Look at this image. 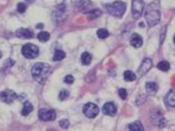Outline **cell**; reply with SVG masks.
<instances>
[{
    "instance_id": "6da1fadb",
    "label": "cell",
    "mask_w": 175,
    "mask_h": 131,
    "mask_svg": "<svg viewBox=\"0 0 175 131\" xmlns=\"http://www.w3.org/2000/svg\"><path fill=\"white\" fill-rule=\"evenodd\" d=\"M51 70H53V68H51L50 65L39 62L33 65V67L31 68V74L37 82L43 83L51 73Z\"/></svg>"
},
{
    "instance_id": "7a4b0ae2",
    "label": "cell",
    "mask_w": 175,
    "mask_h": 131,
    "mask_svg": "<svg viewBox=\"0 0 175 131\" xmlns=\"http://www.w3.org/2000/svg\"><path fill=\"white\" fill-rule=\"evenodd\" d=\"M158 2L156 1L155 3H152L149 5V7H147L146 11H145V19L146 22L150 27L155 26L157 23L160 21V11H159V6H158Z\"/></svg>"
},
{
    "instance_id": "3957f363",
    "label": "cell",
    "mask_w": 175,
    "mask_h": 131,
    "mask_svg": "<svg viewBox=\"0 0 175 131\" xmlns=\"http://www.w3.org/2000/svg\"><path fill=\"white\" fill-rule=\"evenodd\" d=\"M107 12L115 17H122L126 11V4L122 1H115L114 3L105 5Z\"/></svg>"
},
{
    "instance_id": "277c9868",
    "label": "cell",
    "mask_w": 175,
    "mask_h": 131,
    "mask_svg": "<svg viewBox=\"0 0 175 131\" xmlns=\"http://www.w3.org/2000/svg\"><path fill=\"white\" fill-rule=\"evenodd\" d=\"M22 55L27 59H34L37 57V55L39 53L38 47L37 45L31 44V43H27L25 44L21 49Z\"/></svg>"
},
{
    "instance_id": "5b68a950",
    "label": "cell",
    "mask_w": 175,
    "mask_h": 131,
    "mask_svg": "<svg viewBox=\"0 0 175 131\" xmlns=\"http://www.w3.org/2000/svg\"><path fill=\"white\" fill-rule=\"evenodd\" d=\"M144 11V2L143 0H133L132 1V14L133 18H140Z\"/></svg>"
},
{
    "instance_id": "8992f818",
    "label": "cell",
    "mask_w": 175,
    "mask_h": 131,
    "mask_svg": "<svg viewBox=\"0 0 175 131\" xmlns=\"http://www.w3.org/2000/svg\"><path fill=\"white\" fill-rule=\"evenodd\" d=\"M16 97H17L16 93L11 89H5L0 92V100L4 103H7V104L12 103L16 99Z\"/></svg>"
},
{
    "instance_id": "52a82bcc",
    "label": "cell",
    "mask_w": 175,
    "mask_h": 131,
    "mask_svg": "<svg viewBox=\"0 0 175 131\" xmlns=\"http://www.w3.org/2000/svg\"><path fill=\"white\" fill-rule=\"evenodd\" d=\"M83 112L87 117L95 118L99 114V107L94 103H87L83 108Z\"/></svg>"
},
{
    "instance_id": "ba28073f",
    "label": "cell",
    "mask_w": 175,
    "mask_h": 131,
    "mask_svg": "<svg viewBox=\"0 0 175 131\" xmlns=\"http://www.w3.org/2000/svg\"><path fill=\"white\" fill-rule=\"evenodd\" d=\"M38 117L42 121H53L55 119V111L51 109H40L38 111Z\"/></svg>"
},
{
    "instance_id": "9c48e42d",
    "label": "cell",
    "mask_w": 175,
    "mask_h": 131,
    "mask_svg": "<svg viewBox=\"0 0 175 131\" xmlns=\"http://www.w3.org/2000/svg\"><path fill=\"white\" fill-rule=\"evenodd\" d=\"M152 60L150 58H146L143 60V62L141 64V66L138 69V74L139 76H143L144 74H146L149 70L152 68Z\"/></svg>"
},
{
    "instance_id": "30bf717a",
    "label": "cell",
    "mask_w": 175,
    "mask_h": 131,
    "mask_svg": "<svg viewBox=\"0 0 175 131\" xmlns=\"http://www.w3.org/2000/svg\"><path fill=\"white\" fill-rule=\"evenodd\" d=\"M103 112L109 116H115L117 113V106L114 102H108L103 106Z\"/></svg>"
},
{
    "instance_id": "8fae6325",
    "label": "cell",
    "mask_w": 175,
    "mask_h": 131,
    "mask_svg": "<svg viewBox=\"0 0 175 131\" xmlns=\"http://www.w3.org/2000/svg\"><path fill=\"white\" fill-rule=\"evenodd\" d=\"M15 36L18 37V38L28 39V38H31L33 36V33L26 28H20V29L17 30L16 32H15Z\"/></svg>"
},
{
    "instance_id": "7c38bea8",
    "label": "cell",
    "mask_w": 175,
    "mask_h": 131,
    "mask_svg": "<svg viewBox=\"0 0 175 131\" xmlns=\"http://www.w3.org/2000/svg\"><path fill=\"white\" fill-rule=\"evenodd\" d=\"M166 105L169 107H175V89L170 90L164 98Z\"/></svg>"
},
{
    "instance_id": "4fadbf2b",
    "label": "cell",
    "mask_w": 175,
    "mask_h": 131,
    "mask_svg": "<svg viewBox=\"0 0 175 131\" xmlns=\"http://www.w3.org/2000/svg\"><path fill=\"white\" fill-rule=\"evenodd\" d=\"M130 43H131L132 46H133V47H135V48L141 47V46H142V44H143L142 37H141L139 34H137V33L133 34V35H132V37H131V40H130Z\"/></svg>"
},
{
    "instance_id": "5bb4252c",
    "label": "cell",
    "mask_w": 175,
    "mask_h": 131,
    "mask_svg": "<svg viewBox=\"0 0 175 131\" xmlns=\"http://www.w3.org/2000/svg\"><path fill=\"white\" fill-rule=\"evenodd\" d=\"M65 10V5H59V6H58V8H56V10L54 12V14H53V18L55 17V19H54V21L58 22L59 21V17H60L61 21H63V20H64Z\"/></svg>"
},
{
    "instance_id": "9a60e30c",
    "label": "cell",
    "mask_w": 175,
    "mask_h": 131,
    "mask_svg": "<svg viewBox=\"0 0 175 131\" xmlns=\"http://www.w3.org/2000/svg\"><path fill=\"white\" fill-rule=\"evenodd\" d=\"M158 90V85L155 82H147L146 83V91L148 94L154 95Z\"/></svg>"
},
{
    "instance_id": "2e32d148",
    "label": "cell",
    "mask_w": 175,
    "mask_h": 131,
    "mask_svg": "<svg viewBox=\"0 0 175 131\" xmlns=\"http://www.w3.org/2000/svg\"><path fill=\"white\" fill-rule=\"evenodd\" d=\"M33 110V106L32 104L26 101L24 104H23V107H22V110H21V114L23 115V116H27L28 114H30L32 112Z\"/></svg>"
},
{
    "instance_id": "e0dca14e",
    "label": "cell",
    "mask_w": 175,
    "mask_h": 131,
    "mask_svg": "<svg viewBox=\"0 0 175 131\" xmlns=\"http://www.w3.org/2000/svg\"><path fill=\"white\" fill-rule=\"evenodd\" d=\"M128 129L131 130V131H143L144 127H143V125L141 124L140 121H136V122H133V123L129 124Z\"/></svg>"
},
{
    "instance_id": "ac0fdd59",
    "label": "cell",
    "mask_w": 175,
    "mask_h": 131,
    "mask_svg": "<svg viewBox=\"0 0 175 131\" xmlns=\"http://www.w3.org/2000/svg\"><path fill=\"white\" fill-rule=\"evenodd\" d=\"M124 79L126 81H134V80H136V74L134 73L131 70H127L124 73Z\"/></svg>"
},
{
    "instance_id": "d6986e66",
    "label": "cell",
    "mask_w": 175,
    "mask_h": 131,
    "mask_svg": "<svg viewBox=\"0 0 175 131\" xmlns=\"http://www.w3.org/2000/svg\"><path fill=\"white\" fill-rule=\"evenodd\" d=\"M101 15H102V11L100 9H94V10H92V11L88 12V18L95 19V18L100 17Z\"/></svg>"
},
{
    "instance_id": "ffe728a7",
    "label": "cell",
    "mask_w": 175,
    "mask_h": 131,
    "mask_svg": "<svg viewBox=\"0 0 175 131\" xmlns=\"http://www.w3.org/2000/svg\"><path fill=\"white\" fill-rule=\"evenodd\" d=\"M49 37H50V35L48 32H45V31H42V32H39L38 35H37V38L40 42H46V41H48L49 40Z\"/></svg>"
},
{
    "instance_id": "44dd1931",
    "label": "cell",
    "mask_w": 175,
    "mask_h": 131,
    "mask_svg": "<svg viewBox=\"0 0 175 131\" xmlns=\"http://www.w3.org/2000/svg\"><path fill=\"white\" fill-rule=\"evenodd\" d=\"M81 59H82V63H83L84 65H89L92 62V55L88 52H85V53H83V55H82Z\"/></svg>"
},
{
    "instance_id": "7402d4cb",
    "label": "cell",
    "mask_w": 175,
    "mask_h": 131,
    "mask_svg": "<svg viewBox=\"0 0 175 131\" xmlns=\"http://www.w3.org/2000/svg\"><path fill=\"white\" fill-rule=\"evenodd\" d=\"M65 57V53L63 50H55L54 55V61H60Z\"/></svg>"
},
{
    "instance_id": "603a6c76",
    "label": "cell",
    "mask_w": 175,
    "mask_h": 131,
    "mask_svg": "<svg viewBox=\"0 0 175 131\" xmlns=\"http://www.w3.org/2000/svg\"><path fill=\"white\" fill-rule=\"evenodd\" d=\"M157 68L160 69L161 71H168L169 68H170V64H169L167 61H160L157 65Z\"/></svg>"
},
{
    "instance_id": "cb8c5ba5",
    "label": "cell",
    "mask_w": 175,
    "mask_h": 131,
    "mask_svg": "<svg viewBox=\"0 0 175 131\" xmlns=\"http://www.w3.org/2000/svg\"><path fill=\"white\" fill-rule=\"evenodd\" d=\"M97 35L100 39H105L109 36V32H108V30L106 29H99L97 32Z\"/></svg>"
},
{
    "instance_id": "d4e9b609",
    "label": "cell",
    "mask_w": 175,
    "mask_h": 131,
    "mask_svg": "<svg viewBox=\"0 0 175 131\" xmlns=\"http://www.w3.org/2000/svg\"><path fill=\"white\" fill-rule=\"evenodd\" d=\"M59 125L61 128H65V129H68L70 127V122L68 119H64V120H60L59 121Z\"/></svg>"
},
{
    "instance_id": "484cf974",
    "label": "cell",
    "mask_w": 175,
    "mask_h": 131,
    "mask_svg": "<svg viewBox=\"0 0 175 131\" xmlns=\"http://www.w3.org/2000/svg\"><path fill=\"white\" fill-rule=\"evenodd\" d=\"M69 91H66V90H64V91H60L59 95V100H65L66 98L69 97Z\"/></svg>"
},
{
    "instance_id": "4316f807",
    "label": "cell",
    "mask_w": 175,
    "mask_h": 131,
    "mask_svg": "<svg viewBox=\"0 0 175 131\" xmlns=\"http://www.w3.org/2000/svg\"><path fill=\"white\" fill-rule=\"evenodd\" d=\"M119 96L123 100H125L127 98V90L125 88H120V90H119Z\"/></svg>"
},
{
    "instance_id": "83f0119b",
    "label": "cell",
    "mask_w": 175,
    "mask_h": 131,
    "mask_svg": "<svg viewBox=\"0 0 175 131\" xmlns=\"http://www.w3.org/2000/svg\"><path fill=\"white\" fill-rule=\"evenodd\" d=\"M25 10H26V5H25L24 3H18V5H17V11L19 13H23Z\"/></svg>"
},
{
    "instance_id": "f1b7e54d",
    "label": "cell",
    "mask_w": 175,
    "mask_h": 131,
    "mask_svg": "<svg viewBox=\"0 0 175 131\" xmlns=\"http://www.w3.org/2000/svg\"><path fill=\"white\" fill-rule=\"evenodd\" d=\"M64 81L65 83H68V84H71V83H74L75 79H74L73 76H71V75H66V76L65 77V79H64Z\"/></svg>"
},
{
    "instance_id": "f546056e",
    "label": "cell",
    "mask_w": 175,
    "mask_h": 131,
    "mask_svg": "<svg viewBox=\"0 0 175 131\" xmlns=\"http://www.w3.org/2000/svg\"><path fill=\"white\" fill-rule=\"evenodd\" d=\"M14 63H15V62L13 61L12 59L8 58L7 60H5V62H4V67H7V68H9V67L13 66V64H14Z\"/></svg>"
},
{
    "instance_id": "4dcf8cb0",
    "label": "cell",
    "mask_w": 175,
    "mask_h": 131,
    "mask_svg": "<svg viewBox=\"0 0 175 131\" xmlns=\"http://www.w3.org/2000/svg\"><path fill=\"white\" fill-rule=\"evenodd\" d=\"M140 98H141V100H137V101H136V103H137V105H142L144 102H145L146 101V96H144V95H141V96H140Z\"/></svg>"
},
{
    "instance_id": "1f68e13d",
    "label": "cell",
    "mask_w": 175,
    "mask_h": 131,
    "mask_svg": "<svg viewBox=\"0 0 175 131\" xmlns=\"http://www.w3.org/2000/svg\"><path fill=\"white\" fill-rule=\"evenodd\" d=\"M165 123H166V120L164 118H162V119H160V121H159V126H160L161 128H163L164 126H165Z\"/></svg>"
},
{
    "instance_id": "d6a6232c",
    "label": "cell",
    "mask_w": 175,
    "mask_h": 131,
    "mask_svg": "<svg viewBox=\"0 0 175 131\" xmlns=\"http://www.w3.org/2000/svg\"><path fill=\"white\" fill-rule=\"evenodd\" d=\"M165 30H166V27H163V29H162V36H161V42L164 40V35H165Z\"/></svg>"
},
{
    "instance_id": "836d02e7",
    "label": "cell",
    "mask_w": 175,
    "mask_h": 131,
    "mask_svg": "<svg viewBox=\"0 0 175 131\" xmlns=\"http://www.w3.org/2000/svg\"><path fill=\"white\" fill-rule=\"evenodd\" d=\"M1 57H2V52L0 51V58H1Z\"/></svg>"
},
{
    "instance_id": "e575fe53",
    "label": "cell",
    "mask_w": 175,
    "mask_h": 131,
    "mask_svg": "<svg viewBox=\"0 0 175 131\" xmlns=\"http://www.w3.org/2000/svg\"><path fill=\"white\" fill-rule=\"evenodd\" d=\"M173 41H174V44H175V35H174V38H173Z\"/></svg>"
},
{
    "instance_id": "d590c367",
    "label": "cell",
    "mask_w": 175,
    "mask_h": 131,
    "mask_svg": "<svg viewBox=\"0 0 175 131\" xmlns=\"http://www.w3.org/2000/svg\"><path fill=\"white\" fill-rule=\"evenodd\" d=\"M27 1H30V0H27Z\"/></svg>"
}]
</instances>
